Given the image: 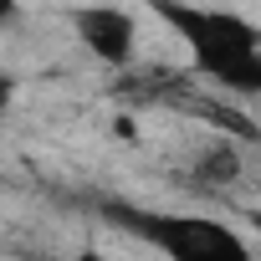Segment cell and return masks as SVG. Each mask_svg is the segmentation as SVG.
I'll return each mask as SVG.
<instances>
[{
  "instance_id": "3",
  "label": "cell",
  "mask_w": 261,
  "mask_h": 261,
  "mask_svg": "<svg viewBox=\"0 0 261 261\" xmlns=\"http://www.w3.org/2000/svg\"><path fill=\"white\" fill-rule=\"evenodd\" d=\"M72 31L82 41L87 57H97L102 67H128L139 51V16L123 11V6H77L72 16Z\"/></svg>"
},
{
  "instance_id": "6",
  "label": "cell",
  "mask_w": 261,
  "mask_h": 261,
  "mask_svg": "<svg viewBox=\"0 0 261 261\" xmlns=\"http://www.w3.org/2000/svg\"><path fill=\"white\" fill-rule=\"evenodd\" d=\"M16 11H21V0H0V26H6V21H11Z\"/></svg>"
},
{
  "instance_id": "1",
  "label": "cell",
  "mask_w": 261,
  "mask_h": 261,
  "mask_svg": "<svg viewBox=\"0 0 261 261\" xmlns=\"http://www.w3.org/2000/svg\"><path fill=\"white\" fill-rule=\"evenodd\" d=\"M144 6L190 46V67L205 82H215L236 97L261 92V31L246 16L190 6V0H144Z\"/></svg>"
},
{
  "instance_id": "7",
  "label": "cell",
  "mask_w": 261,
  "mask_h": 261,
  "mask_svg": "<svg viewBox=\"0 0 261 261\" xmlns=\"http://www.w3.org/2000/svg\"><path fill=\"white\" fill-rule=\"evenodd\" d=\"M67 261H108L102 251H77V256H67Z\"/></svg>"
},
{
  "instance_id": "2",
  "label": "cell",
  "mask_w": 261,
  "mask_h": 261,
  "mask_svg": "<svg viewBox=\"0 0 261 261\" xmlns=\"http://www.w3.org/2000/svg\"><path fill=\"white\" fill-rule=\"evenodd\" d=\"M97 215L134 236L144 246H154L164 261H256L246 236L230 230L215 215H185V210H154V205H134V200H102Z\"/></svg>"
},
{
  "instance_id": "5",
  "label": "cell",
  "mask_w": 261,
  "mask_h": 261,
  "mask_svg": "<svg viewBox=\"0 0 261 261\" xmlns=\"http://www.w3.org/2000/svg\"><path fill=\"white\" fill-rule=\"evenodd\" d=\"M11 102H16V77H11V72H0V118L11 113Z\"/></svg>"
},
{
  "instance_id": "4",
  "label": "cell",
  "mask_w": 261,
  "mask_h": 261,
  "mask_svg": "<svg viewBox=\"0 0 261 261\" xmlns=\"http://www.w3.org/2000/svg\"><path fill=\"white\" fill-rule=\"evenodd\" d=\"M190 174H195V185H200V190L220 195V190H230V185L241 179V149L220 139L215 149H205V154H200V164H195Z\"/></svg>"
}]
</instances>
